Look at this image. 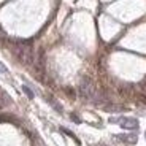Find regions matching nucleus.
<instances>
[{
    "label": "nucleus",
    "mask_w": 146,
    "mask_h": 146,
    "mask_svg": "<svg viewBox=\"0 0 146 146\" xmlns=\"http://www.w3.org/2000/svg\"><path fill=\"white\" fill-rule=\"evenodd\" d=\"M137 100H138L140 103H145V105H146V95L145 94H138V95H137Z\"/></svg>",
    "instance_id": "nucleus-8"
},
{
    "label": "nucleus",
    "mask_w": 146,
    "mask_h": 146,
    "mask_svg": "<svg viewBox=\"0 0 146 146\" xmlns=\"http://www.w3.org/2000/svg\"><path fill=\"white\" fill-rule=\"evenodd\" d=\"M65 92H67V95H70V97H75V92H73V89L72 88H65Z\"/></svg>",
    "instance_id": "nucleus-10"
},
{
    "label": "nucleus",
    "mask_w": 146,
    "mask_h": 146,
    "mask_svg": "<svg viewBox=\"0 0 146 146\" xmlns=\"http://www.w3.org/2000/svg\"><path fill=\"white\" fill-rule=\"evenodd\" d=\"M117 122H119V125L122 129H125V130H137V129H138V121H137L135 117H121Z\"/></svg>",
    "instance_id": "nucleus-3"
},
{
    "label": "nucleus",
    "mask_w": 146,
    "mask_h": 146,
    "mask_svg": "<svg viewBox=\"0 0 146 146\" xmlns=\"http://www.w3.org/2000/svg\"><path fill=\"white\" fill-rule=\"evenodd\" d=\"M10 103H11L10 95H8L5 91H0V108H5V106H8Z\"/></svg>",
    "instance_id": "nucleus-5"
},
{
    "label": "nucleus",
    "mask_w": 146,
    "mask_h": 146,
    "mask_svg": "<svg viewBox=\"0 0 146 146\" xmlns=\"http://www.w3.org/2000/svg\"><path fill=\"white\" fill-rule=\"evenodd\" d=\"M78 92L83 99H94L95 95V86H94V81L91 80L89 76H83L80 81V88H78Z\"/></svg>",
    "instance_id": "nucleus-2"
},
{
    "label": "nucleus",
    "mask_w": 146,
    "mask_h": 146,
    "mask_svg": "<svg viewBox=\"0 0 146 146\" xmlns=\"http://www.w3.org/2000/svg\"><path fill=\"white\" fill-rule=\"evenodd\" d=\"M13 52L15 56L26 65H32L35 60L33 56V48H32V41L30 40H21V41H15L13 43Z\"/></svg>",
    "instance_id": "nucleus-1"
},
{
    "label": "nucleus",
    "mask_w": 146,
    "mask_h": 146,
    "mask_svg": "<svg viewBox=\"0 0 146 146\" xmlns=\"http://www.w3.org/2000/svg\"><path fill=\"white\" fill-rule=\"evenodd\" d=\"M22 91L26 92V95L29 97V99H33V92H32V89H30V88H27V86H24V88H22Z\"/></svg>",
    "instance_id": "nucleus-7"
},
{
    "label": "nucleus",
    "mask_w": 146,
    "mask_h": 146,
    "mask_svg": "<svg viewBox=\"0 0 146 146\" xmlns=\"http://www.w3.org/2000/svg\"><path fill=\"white\" fill-rule=\"evenodd\" d=\"M0 73H8V70H7V67L3 65V64L0 62Z\"/></svg>",
    "instance_id": "nucleus-12"
},
{
    "label": "nucleus",
    "mask_w": 146,
    "mask_h": 146,
    "mask_svg": "<svg viewBox=\"0 0 146 146\" xmlns=\"http://www.w3.org/2000/svg\"><path fill=\"white\" fill-rule=\"evenodd\" d=\"M35 70H36V75H38L40 78H43V75H44V51L43 49L38 51L36 62H35Z\"/></svg>",
    "instance_id": "nucleus-4"
},
{
    "label": "nucleus",
    "mask_w": 146,
    "mask_h": 146,
    "mask_svg": "<svg viewBox=\"0 0 146 146\" xmlns=\"http://www.w3.org/2000/svg\"><path fill=\"white\" fill-rule=\"evenodd\" d=\"M116 138L122 140V141H129V143H132V145L137 141V137L135 135H117Z\"/></svg>",
    "instance_id": "nucleus-6"
},
{
    "label": "nucleus",
    "mask_w": 146,
    "mask_h": 146,
    "mask_svg": "<svg viewBox=\"0 0 146 146\" xmlns=\"http://www.w3.org/2000/svg\"><path fill=\"white\" fill-rule=\"evenodd\" d=\"M5 36H7V35H5V30L0 27V41H3V40H5Z\"/></svg>",
    "instance_id": "nucleus-11"
},
{
    "label": "nucleus",
    "mask_w": 146,
    "mask_h": 146,
    "mask_svg": "<svg viewBox=\"0 0 146 146\" xmlns=\"http://www.w3.org/2000/svg\"><path fill=\"white\" fill-rule=\"evenodd\" d=\"M140 91H141V94H145V95H146V80L140 83Z\"/></svg>",
    "instance_id": "nucleus-9"
}]
</instances>
